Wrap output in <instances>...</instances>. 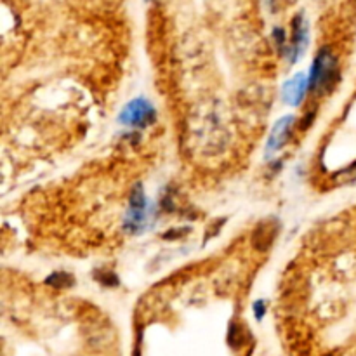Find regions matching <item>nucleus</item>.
Masks as SVG:
<instances>
[{"label":"nucleus","instance_id":"1a4fd4ad","mask_svg":"<svg viewBox=\"0 0 356 356\" xmlns=\"http://www.w3.org/2000/svg\"><path fill=\"white\" fill-rule=\"evenodd\" d=\"M96 280H98V282L104 287H117L118 283H120V280H118V276L115 275L113 271L96 273Z\"/></svg>","mask_w":356,"mask_h":356},{"label":"nucleus","instance_id":"7ed1b4c3","mask_svg":"<svg viewBox=\"0 0 356 356\" xmlns=\"http://www.w3.org/2000/svg\"><path fill=\"white\" fill-rule=\"evenodd\" d=\"M146 214H148L146 197H144L143 186L137 184V186L133 190L131 200H129V210H127V217H125V228L133 233L143 232L144 224H146Z\"/></svg>","mask_w":356,"mask_h":356},{"label":"nucleus","instance_id":"0eeeda50","mask_svg":"<svg viewBox=\"0 0 356 356\" xmlns=\"http://www.w3.org/2000/svg\"><path fill=\"white\" fill-rule=\"evenodd\" d=\"M45 283L54 287V289H70V287L75 285V278L74 275H70V273L58 271L49 275V278L45 280Z\"/></svg>","mask_w":356,"mask_h":356},{"label":"nucleus","instance_id":"423d86ee","mask_svg":"<svg viewBox=\"0 0 356 356\" xmlns=\"http://www.w3.org/2000/svg\"><path fill=\"white\" fill-rule=\"evenodd\" d=\"M308 45V26L301 14L292 19V42H290V61L296 63Z\"/></svg>","mask_w":356,"mask_h":356},{"label":"nucleus","instance_id":"39448f33","mask_svg":"<svg viewBox=\"0 0 356 356\" xmlns=\"http://www.w3.org/2000/svg\"><path fill=\"white\" fill-rule=\"evenodd\" d=\"M309 89L308 75L298 74L283 85V101L290 107H299L304 100L306 91Z\"/></svg>","mask_w":356,"mask_h":356},{"label":"nucleus","instance_id":"20e7f679","mask_svg":"<svg viewBox=\"0 0 356 356\" xmlns=\"http://www.w3.org/2000/svg\"><path fill=\"white\" fill-rule=\"evenodd\" d=\"M294 122L296 118L292 117V115H287V117L280 118V120L276 122L271 134H269L268 144H266V157H271L273 153H276V151H280L285 146L287 141H289L290 137V131L294 127Z\"/></svg>","mask_w":356,"mask_h":356},{"label":"nucleus","instance_id":"f03ea898","mask_svg":"<svg viewBox=\"0 0 356 356\" xmlns=\"http://www.w3.org/2000/svg\"><path fill=\"white\" fill-rule=\"evenodd\" d=\"M155 118H157V113H155L153 104L144 98H136L129 104H125L118 120H120V124L129 125V127L144 129L153 124Z\"/></svg>","mask_w":356,"mask_h":356},{"label":"nucleus","instance_id":"f257e3e1","mask_svg":"<svg viewBox=\"0 0 356 356\" xmlns=\"http://www.w3.org/2000/svg\"><path fill=\"white\" fill-rule=\"evenodd\" d=\"M309 78V91L315 94H327L334 89L335 82L339 80L337 59L331 47H322L313 61Z\"/></svg>","mask_w":356,"mask_h":356},{"label":"nucleus","instance_id":"6e6552de","mask_svg":"<svg viewBox=\"0 0 356 356\" xmlns=\"http://www.w3.org/2000/svg\"><path fill=\"white\" fill-rule=\"evenodd\" d=\"M273 37H275V44H276V49H278L280 54L290 58V45H287L285 32H283L282 28H275V32H273Z\"/></svg>","mask_w":356,"mask_h":356},{"label":"nucleus","instance_id":"9d476101","mask_svg":"<svg viewBox=\"0 0 356 356\" xmlns=\"http://www.w3.org/2000/svg\"><path fill=\"white\" fill-rule=\"evenodd\" d=\"M252 309H254V316H256V320H259V322H261V320L265 318V315H266V302L265 301H256V302H254Z\"/></svg>","mask_w":356,"mask_h":356}]
</instances>
